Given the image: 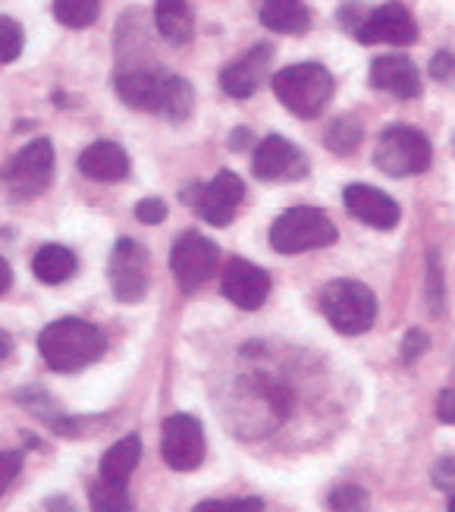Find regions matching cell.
Segmentation results:
<instances>
[{
  "label": "cell",
  "instance_id": "1",
  "mask_svg": "<svg viewBox=\"0 0 455 512\" xmlns=\"http://www.w3.org/2000/svg\"><path fill=\"white\" fill-rule=\"evenodd\" d=\"M117 95L126 107L182 123L195 107L192 85L164 70H126L117 76Z\"/></svg>",
  "mask_w": 455,
  "mask_h": 512
},
{
  "label": "cell",
  "instance_id": "2",
  "mask_svg": "<svg viewBox=\"0 0 455 512\" xmlns=\"http://www.w3.org/2000/svg\"><path fill=\"white\" fill-rule=\"evenodd\" d=\"M107 349V337L101 327L88 324L82 318H60L48 324L38 337V352L48 362V368L73 374L88 368L91 362H98Z\"/></svg>",
  "mask_w": 455,
  "mask_h": 512
},
{
  "label": "cell",
  "instance_id": "3",
  "mask_svg": "<svg viewBox=\"0 0 455 512\" xmlns=\"http://www.w3.org/2000/svg\"><path fill=\"white\" fill-rule=\"evenodd\" d=\"M273 95L295 117H321L333 98V76L321 63H292L273 73Z\"/></svg>",
  "mask_w": 455,
  "mask_h": 512
},
{
  "label": "cell",
  "instance_id": "4",
  "mask_svg": "<svg viewBox=\"0 0 455 512\" xmlns=\"http://www.w3.org/2000/svg\"><path fill=\"white\" fill-rule=\"evenodd\" d=\"M336 242V227L321 208H289L270 227V246L280 255H299L311 249H327Z\"/></svg>",
  "mask_w": 455,
  "mask_h": 512
},
{
  "label": "cell",
  "instance_id": "5",
  "mask_svg": "<svg viewBox=\"0 0 455 512\" xmlns=\"http://www.w3.org/2000/svg\"><path fill=\"white\" fill-rule=\"evenodd\" d=\"M321 311L333 324V330L346 333V337H358V333H368L374 327L377 299L358 280H333L321 293Z\"/></svg>",
  "mask_w": 455,
  "mask_h": 512
},
{
  "label": "cell",
  "instance_id": "6",
  "mask_svg": "<svg viewBox=\"0 0 455 512\" xmlns=\"http://www.w3.org/2000/svg\"><path fill=\"white\" fill-rule=\"evenodd\" d=\"M434 161V148H430V139L415 126H390L383 129V136L377 142L374 151V167L393 180H402V176H418L430 167Z\"/></svg>",
  "mask_w": 455,
  "mask_h": 512
},
{
  "label": "cell",
  "instance_id": "7",
  "mask_svg": "<svg viewBox=\"0 0 455 512\" xmlns=\"http://www.w3.org/2000/svg\"><path fill=\"white\" fill-rule=\"evenodd\" d=\"M245 198V183L233 170H220L211 183H195L189 189H182V202L198 211L214 227H230L233 217Z\"/></svg>",
  "mask_w": 455,
  "mask_h": 512
},
{
  "label": "cell",
  "instance_id": "8",
  "mask_svg": "<svg viewBox=\"0 0 455 512\" xmlns=\"http://www.w3.org/2000/svg\"><path fill=\"white\" fill-rule=\"evenodd\" d=\"M220 264V249L208 236L201 233H182L173 242L170 252V271L179 283L182 293H195L204 283H208L217 274Z\"/></svg>",
  "mask_w": 455,
  "mask_h": 512
},
{
  "label": "cell",
  "instance_id": "9",
  "mask_svg": "<svg viewBox=\"0 0 455 512\" xmlns=\"http://www.w3.org/2000/svg\"><path fill=\"white\" fill-rule=\"evenodd\" d=\"M51 176H54V145L48 139H35L0 170L4 186L19 198H32L44 192L51 186Z\"/></svg>",
  "mask_w": 455,
  "mask_h": 512
},
{
  "label": "cell",
  "instance_id": "10",
  "mask_svg": "<svg viewBox=\"0 0 455 512\" xmlns=\"http://www.w3.org/2000/svg\"><path fill=\"white\" fill-rule=\"evenodd\" d=\"M151 283V258L142 242L123 236L110 252V286L120 302H142Z\"/></svg>",
  "mask_w": 455,
  "mask_h": 512
},
{
  "label": "cell",
  "instance_id": "11",
  "mask_svg": "<svg viewBox=\"0 0 455 512\" xmlns=\"http://www.w3.org/2000/svg\"><path fill=\"white\" fill-rule=\"evenodd\" d=\"M161 456L170 469L192 472L204 462V431L192 415H170L161 431Z\"/></svg>",
  "mask_w": 455,
  "mask_h": 512
},
{
  "label": "cell",
  "instance_id": "12",
  "mask_svg": "<svg viewBox=\"0 0 455 512\" xmlns=\"http://www.w3.org/2000/svg\"><path fill=\"white\" fill-rule=\"evenodd\" d=\"M252 170L264 183H295L308 176V158L283 136H267L252 158Z\"/></svg>",
  "mask_w": 455,
  "mask_h": 512
},
{
  "label": "cell",
  "instance_id": "13",
  "mask_svg": "<svg viewBox=\"0 0 455 512\" xmlns=\"http://www.w3.org/2000/svg\"><path fill=\"white\" fill-rule=\"evenodd\" d=\"M270 286L273 283L264 267L245 261V258H233L223 267V280H220L223 296L242 311H258L270 296Z\"/></svg>",
  "mask_w": 455,
  "mask_h": 512
},
{
  "label": "cell",
  "instance_id": "14",
  "mask_svg": "<svg viewBox=\"0 0 455 512\" xmlns=\"http://www.w3.org/2000/svg\"><path fill=\"white\" fill-rule=\"evenodd\" d=\"M355 35L364 44H412L418 41V22L408 13V7L393 0V4H383L371 16H364V22H358Z\"/></svg>",
  "mask_w": 455,
  "mask_h": 512
},
{
  "label": "cell",
  "instance_id": "15",
  "mask_svg": "<svg viewBox=\"0 0 455 512\" xmlns=\"http://www.w3.org/2000/svg\"><path fill=\"white\" fill-rule=\"evenodd\" d=\"M270 63H273V48H270V44H255V48L248 51L245 57H239L230 66H223L220 88L230 98H236V101L252 98L261 88L264 76L270 73Z\"/></svg>",
  "mask_w": 455,
  "mask_h": 512
},
{
  "label": "cell",
  "instance_id": "16",
  "mask_svg": "<svg viewBox=\"0 0 455 512\" xmlns=\"http://www.w3.org/2000/svg\"><path fill=\"white\" fill-rule=\"evenodd\" d=\"M343 198H346L349 214L358 217L361 224L374 227V230H393L402 217V208L396 205V198H390L374 186H364V183L346 186Z\"/></svg>",
  "mask_w": 455,
  "mask_h": 512
},
{
  "label": "cell",
  "instance_id": "17",
  "mask_svg": "<svg viewBox=\"0 0 455 512\" xmlns=\"http://www.w3.org/2000/svg\"><path fill=\"white\" fill-rule=\"evenodd\" d=\"M371 85L393 98H418L421 95V73L418 66L402 54H386L371 63Z\"/></svg>",
  "mask_w": 455,
  "mask_h": 512
},
{
  "label": "cell",
  "instance_id": "18",
  "mask_svg": "<svg viewBox=\"0 0 455 512\" xmlns=\"http://www.w3.org/2000/svg\"><path fill=\"white\" fill-rule=\"evenodd\" d=\"M79 170L98 183H120L129 176V158L117 142H95L79 154Z\"/></svg>",
  "mask_w": 455,
  "mask_h": 512
},
{
  "label": "cell",
  "instance_id": "19",
  "mask_svg": "<svg viewBox=\"0 0 455 512\" xmlns=\"http://www.w3.org/2000/svg\"><path fill=\"white\" fill-rule=\"evenodd\" d=\"M261 22L277 35H305L311 29V13L302 0H264Z\"/></svg>",
  "mask_w": 455,
  "mask_h": 512
},
{
  "label": "cell",
  "instance_id": "20",
  "mask_svg": "<svg viewBox=\"0 0 455 512\" xmlns=\"http://www.w3.org/2000/svg\"><path fill=\"white\" fill-rule=\"evenodd\" d=\"M139 459H142V440H139V434H126L123 440H117L104 453V459H101V478L110 481V484L129 487V478L135 472V465H139Z\"/></svg>",
  "mask_w": 455,
  "mask_h": 512
},
{
  "label": "cell",
  "instance_id": "21",
  "mask_svg": "<svg viewBox=\"0 0 455 512\" xmlns=\"http://www.w3.org/2000/svg\"><path fill=\"white\" fill-rule=\"evenodd\" d=\"M76 255L73 249H66V246H57V242H48V246H41L32 258V271L41 283H48V286H57V283H66L73 274H76Z\"/></svg>",
  "mask_w": 455,
  "mask_h": 512
},
{
  "label": "cell",
  "instance_id": "22",
  "mask_svg": "<svg viewBox=\"0 0 455 512\" xmlns=\"http://www.w3.org/2000/svg\"><path fill=\"white\" fill-rule=\"evenodd\" d=\"M154 22H157V32H161L170 44H186L195 29L189 0H157Z\"/></svg>",
  "mask_w": 455,
  "mask_h": 512
},
{
  "label": "cell",
  "instance_id": "23",
  "mask_svg": "<svg viewBox=\"0 0 455 512\" xmlns=\"http://www.w3.org/2000/svg\"><path fill=\"white\" fill-rule=\"evenodd\" d=\"M88 497H91V512H135L126 487L110 484L104 478H98L95 484H91Z\"/></svg>",
  "mask_w": 455,
  "mask_h": 512
},
{
  "label": "cell",
  "instance_id": "24",
  "mask_svg": "<svg viewBox=\"0 0 455 512\" xmlns=\"http://www.w3.org/2000/svg\"><path fill=\"white\" fill-rule=\"evenodd\" d=\"M101 13V0H54V16L66 29H88Z\"/></svg>",
  "mask_w": 455,
  "mask_h": 512
},
{
  "label": "cell",
  "instance_id": "25",
  "mask_svg": "<svg viewBox=\"0 0 455 512\" xmlns=\"http://www.w3.org/2000/svg\"><path fill=\"white\" fill-rule=\"evenodd\" d=\"M358 145H361V123L355 117H339V120L330 123V129H327V148L333 154L346 158V154H352Z\"/></svg>",
  "mask_w": 455,
  "mask_h": 512
},
{
  "label": "cell",
  "instance_id": "26",
  "mask_svg": "<svg viewBox=\"0 0 455 512\" xmlns=\"http://www.w3.org/2000/svg\"><path fill=\"white\" fill-rule=\"evenodd\" d=\"M330 512H371V497L358 484H339L327 497Z\"/></svg>",
  "mask_w": 455,
  "mask_h": 512
},
{
  "label": "cell",
  "instance_id": "27",
  "mask_svg": "<svg viewBox=\"0 0 455 512\" xmlns=\"http://www.w3.org/2000/svg\"><path fill=\"white\" fill-rule=\"evenodd\" d=\"M22 48H26V32H22V26L10 16H0V63L19 60Z\"/></svg>",
  "mask_w": 455,
  "mask_h": 512
},
{
  "label": "cell",
  "instance_id": "28",
  "mask_svg": "<svg viewBox=\"0 0 455 512\" xmlns=\"http://www.w3.org/2000/svg\"><path fill=\"white\" fill-rule=\"evenodd\" d=\"M192 512H264V500L239 497V500H204Z\"/></svg>",
  "mask_w": 455,
  "mask_h": 512
},
{
  "label": "cell",
  "instance_id": "29",
  "mask_svg": "<svg viewBox=\"0 0 455 512\" xmlns=\"http://www.w3.org/2000/svg\"><path fill=\"white\" fill-rule=\"evenodd\" d=\"M22 472V453L19 450H0V497L7 494V487Z\"/></svg>",
  "mask_w": 455,
  "mask_h": 512
},
{
  "label": "cell",
  "instance_id": "30",
  "mask_svg": "<svg viewBox=\"0 0 455 512\" xmlns=\"http://www.w3.org/2000/svg\"><path fill=\"white\" fill-rule=\"evenodd\" d=\"M135 217H139L142 224L154 227V224H161V220L167 217V205L161 202V198H142V202L135 205Z\"/></svg>",
  "mask_w": 455,
  "mask_h": 512
},
{
  "label": "cell",
  "instance_id": "31",
  "mask_svg": "<svg viewBox=\"0 0 455 512\" xmlns=\"http://www.w3.org/2000/svg\"><path fill=\"white\" fill-rule=\"evenodd\" d=\"M427 346H430V340L424 337L421 330H408V333H405V340H402V362L412 365V362L418 359V355L427 352Z\"/></svg>",
  "mask_w": 455,
  "mask_h": 512
},
{
  "label": "cell",
  "instance_id": "32",
  "mask_svg": "<svg viewBox=\"0 0 455 512\" xmlns=\"http://www.w3.org/2000/svg\"><path fill=\"white\" fill-rule=\"evenodd\" d=\"M430 76H434L437 82H455V54L440 51L434 60H430Z\"/></svg>",
  "mask_w": 455,
  "mask_h": 512
},
{
  "label": "cell",
  "instance_id": "33",
  "mask_svg": "<svg viewBox=\"0 0 455 512\" xmlns=\"http://www.w3.org/2000/svg\"><path fill=\"white\" fill-rule=\"evenodd\" d=\"M427 277H430V283H434V289H427V299L434 302V308L440 311V302H443V277H440V258H437V252H430V258H427Z\"/></svg>",
  "mask_w": 455,
  "mask_h": 512
},
{
  "label": "cell",
  "instance_id": "34",
  "mask_svg": "<svg viewBox=\"0 0 455 512\" xmlns=\"http://www.w3.org/2000/svg\"><path fill=\"white\" fill-rule=\"evenodd\" d=\"M434 484L440 487V491H449L455 494V456L443 459L437 469H434Z\"/></svg>",
  "mask_w": 455,
  "mask_h": 512
},
{
  "label": "cell",
  "instance_id": "35",
  "mask_svg": "<svg viewBox=\"0 0 455 512\" xmlns=\"http://www.w3.org/2000/svg\"><path fill=\"white\" fill-rule=\"evenodd\" d=\"M437 415H440V421H446V425H455V387L440 393V399H437Z\"/></svg>",
  "mask_w": 455,
  "mask_h": 512
},
{
  "label": "cell",
  "instance_id": "36",
  "mask_svg": "<svg viewBox=\"0 0 455 512\" xmlns=\"http://www.w3.org/2000/svg\"><path fill=\"white\" fill-rule=\"evenodd\" d=\"M10 355H13V337H10L7 330H0V368L7 365Z\"/></svg>",
  "mask_w": 455,
  "mask_h": 512
},
{
  "label": "cell",
  "instance_id": "37",
  "mask_svg": "<svg viewBox=\"0 0 455 512\" xmlns=\"http://www.w3.org/2000/svg\"><path fill=\"white\" fill-rule=\"evenodd\" d=\"M10 283H13V271H10V264H7L4 258H0V296L7 293Z\"/></svg>",
  "mask_w": 455,
  "mask_h": 512
},
{
  "label": "cell",
  "instance_id": "38",
  "mask_svg": "<svg viewBox=\"0 0 455 512\" xmlns=\"http://www.w3.org/2000/svg\"><path fill=\"white\" fill-rule=\"evenodd\" d=\"M48 509H51V512H76L63 497H51V500H48Z\"/></svg>",
  "mask_w": 455,
  "mask_h": 512
},
{
  "label": "cell",
  "instance_id": "39",
  "mask_svg": "<svg viewBox=\"0 0 455 512\" xmlns=\"http://www.w3.org/2000/svg\"><path fill=\"white\" fill-rule=\"evenodd\" d=\"M252 139V132L248 129H239V132H233V151H242V145Z\"/></svg>",
  "mask_w": 455,
  "mask_h": 512
},
{
  "label": "cell",
  "instance_id": "40",
  "mask_svg": "<svg viewBox=\"0 0 455 512\" xmlns=\"http://www.w3.org/2000/svg\"><path fill=\"white\" fill-rule=\"evenodd\" d=\"M446 512H455V494H452V500H449V509Z\"/></svg>",
  "mask_w": 455,
  "mask_h": 512
}]
</instances>
